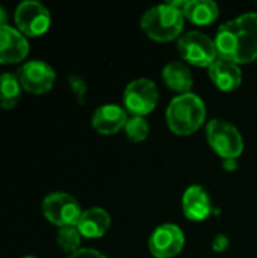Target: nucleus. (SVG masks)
Segmentation results:
<instances>
[{
	"mask_svg": "<svg viewBox=\"0 0 257 258\" xmlns=\"http://www.w3.org/2000/svg\"><path fill=\"white\" fill-rule=\"evenodd\" d=\"M42 213L48 222L62 228V227H76L83 212L77 200L70 194L53 192L44 198Z\"/></svg>",
	"mask_w": 257,
	"mask_h": 258,
	"instance_id": "nucleus-6",
	"label": "nucleus"
},
{
	"mask_svg": "<svg viewBox=\"0 0 257 258\" xmlns=\"http://www.w3.org/2000/svg\"><path fill=\"white\" fill-rule=\"evenodd\" d=\"M183 15L197 26H208L212 24L218 15L220 9L215 2L212 0H189L183 3Z\"/></svg>",
	"mask_w": 257,
	"mask_h": 258,
	"instance_id": "nucleus-17",
	"label": "nucleus"
},
{
	"mask_svg": "<svg viewBox=\"0 0 257 258\" xmlns=\"http://www.w3.org/2000/svg\"><path fill=\"white\" fill-rule=\"evenodd\" d=\"M183 213L189 221H204L212 213V201L209 194L201 186H191L183 194Z\"/></svg>",
	"mask_w": 257,
	"mask_h": 258,
	"instance_id": "nucleus-13",
	"label": "nucleus"
},
{
	"mask_svg": "<svg viewBox=\"0 0 257 258\" xmlns=\"http://www.w3.org/2000/svg\"><path fill=\"white\" fill-rule=\"evenodd\" d=\"M206 119V106L195 94H182L171 100L167 109L168 128L179 136L195 133Z\"/></svg>",
	"mask_w": 257,
	"mask_h": 258,
	"instance_id": "nucleus-2",
	"label": "nucleus"
},
{
	"mask_svg": "<svg viewBox=\"0 0 257 258\" xmlns=\"http://www.w3.org/2000/svg\"><path fill=\"white\" fill-rule=\"evenodd\" d=\"M126 110L118 104H105L100 106L92 115V127L97 133L109 136L118 133L126 127L127 122Z\"/></svg>",
	"mask_w": 257,
	"mask_h": 258,
	"instance_id": "nucleus-12",
	"label": "nucleus"
},
{
	"mask_svg": "<svg viewBox=\"0 0 257 258\" xmlns=\"http://www.w3.org/2000/svg\"><path fill=\"white\" fill-rule=\"evenodd\" d=\"M218 56L235 63L257 59V14H244L223 24L215 36Z\"/></svg>",
	"mask_w": 257,
	"mask_h": 258,
	"instance_id": "nucleus-1",
	"label": "nucleus"
},
{
	"mask_svg": "<svg viewBox=\"0 0 257 258\" xmlns=\"http://www.w3.org/2000/svg\"><path fill=\"white\" fill-rule=\"evenodd\" d=\"M67 258H108V257H105L101 252H98V251H95V249L83 248V249H79V251H76L74 254L68 255Z\"/></svg>",
	"mask_w": 257,
	"mask_h": 258,
	"instance_id": "nucleus-22",
	"label": "nucleus"
},
{
	"mask_svg": "<svg viewBox=\"0 0 257 258\" xmlns=\"http://www.w3.org/2000/svg\"><path fill=\"white\" fill-rule=\"evenodd\" d=\"M17 77L21 83V88L30 94H45L48 92L56 80L55 70L44 60H29L23 63L18 71Z\"/></svg>",
	"mask_w": 257,
	"mask_h": 258,
	"instance_id": "nucleus-9",
	"label": "nucleus"
},
{
	"mask_svg": "<svg viewBox=\"0 0 257 258\" xmlns=\"http://www.w3.org/2000/svg\"><path fill=\"white\" fill-rule=\"evenodd\" d=\"M76 227L80 231L82 237L98 239L105 236L111 228V216L106 210L100 207H92L82 213Z\"/></svg>",
	"mask_w": 257,
	"mask_h": 258,
	"instance_id": "nucleus-15",
	"label": "nucleus"
},
{
	"mask_svg": "<svg viewBox=\"0 0 257 258\" xmlns=\"http://www.w3.org/2000/svg\"><path fill=\"white\" fill-rule=\"evenodd\" d=\"M68 85H70L73 94L76 95L77 101H79L80 104H83V103H85V95H86V92H88V86H86L85 80H83L80 76H77V74H71V76L68 77Z\"/></svg>",
	"mask_w": 257,
	"mask_h": 258,
	"instance_id": "nucleus-21",
	"label": "nucleus"
},
{
	"mask_svg": "<svg viewBox=\"0 0 257 258\" xmlns=\"http://www.w3.org/2000/svg\"><path fill=\"white\" fill-rule=\"evenodd\" d=\"M162 79L165 82V85L174 91V92H180L182 94H189L194 79H192V73L188 68L186 63L183 62H170L165 65L164 71H162Z\"/></svg>",
	"mask_w": 257,
	"mask_h": 258,
	"instance_id": "nucleus-16",
	"label": "nucleus"
},
{
	"mask_svg": "<svg viewBox=\"0 0 257 258\" xmlns=\"http://www.w3.org/2000/svg\"><path fill=\"white\" fill-rule=\"evenodd\" d=\"M23 258H36V257H32V255H27V257H23Z\"/></svg>",
	"mask_w": 257,
	"mask_h": 258,
	"instance_id": "nucleus-26",
	"label": "nucleus"
},
{
	"mask_svg": "<svg viewBox=\"0 0 257 258\" xmlns=\"http://www.w3.org/2000/svg\"><path fill=\"white\" fill-rule=\"evenodd\" d=\"M50 12L48 9L35 0L23 2L15 9V24L18 30L26 36H41L50 27Z\"/></svg>",
	"mask_w": 257,
	"mask_h": 258,
	"instance_id": "nucleus-8",
	"label": "nucleus"
},
{
	"mask_svg": "<svg viewBox=\"0 0 257 258\" xmlns=\"http://www.w3.org/2000/svg\"><path fill=\"white\" fill-rule=\"evenodd\" d=\"M212 248L215 252H223L229 248V239L224 234H217L214 242H212Z\"/></svg>",
	"mask_w": 257,
	"mask_h": 258,
	"instance_id": "nucleus-23",
	"label": "nucleus"
},
{
	"mask_svg": "<svg viewBox=\"0 0 257 258\" xmlns=\"http://www.w3.org/2000/svg\"><path fill=\"white\" fill-rule=\"evenodd\" d=\"M223 168L226 169V171H235L236 168H238V159H227V160H224L223 162Z\"/></svg>",
	"mask_w": 257,
	"mask_h": 258,
	"instance_id": "nucleus-24",
	"label": "nucleus"
},
{
	"mask_svg": "<svg viewBox=\"0 0 257 258\" xmlns=\"http://www.w3.org/2000/svg\"><path fill=\"white\" fill-rule=\"evenodd\" d=\"M124 107L133 116H144L153 112L158 104L159 92L155 82L148 79H138L130 82L124 89Z\"/></svg>",
	"mask_w": 257,
	"mask_h": 258,
	"instance_id": "nucleus-7",
	"label": "nucleus"
},
{
	"mask_svg": "<svg viewBox=\"0 0 257 258\" xmlns=\"http://www.w3.org/2000/svg\"><path fill=\"white\" fill-rule=\"evenodd\" d=\"M124 130H126V136L129 138V141L142 142L147 139V136L150 133V125L144 119V116H132L127 119Z\"/></svg>",
	"mask_w": 257,
	"mask_h": 258,
	"instance_id": "nucleus-20",
	"label": "nucleus"
},
{
	"mask_svg": "<svg viewBox=\"0 0 257 258\" xmlns=\"http://www.w3.org/2000/svg\"><path fill=\"white\" fill-rule=\"evenodd\" d=\"M206 136L212 150L224 160L238 159L244 151V141L241 133L235 125L224 119H212L208 124Z\"/></svg>",
	"mask_w": 257,
	"mask_h": 258,
	"instance_id": "nucleus-4",
	"label": "nucleus"
},
{
	"mask_svg": "<svg viewBox=\"0 0 257 258\" xmlns=\"http://www.w3.org/2000/svg\"><path fill=\"white\" fill-rule=\"evenodd\" d=\"M209 76L215 86L224 92L238 89L242 82V73L239 65L223 57H218L209 67Z\"/></svg>",
	"mask_w": 257,
	"mask_h": 258,
	"instance_id": "nucleus-14",
	"label": "nucleus"
},
{
	"mask_svg": "<svg viewBox=\"0 0 257 258\" xmlns=\"http://www.w3.org/2000/svg\"><path fill=\"white\" fill-rule=\"evenodd\" d=\"M185 246V236L174 224L158 227L148 240V249L155 258H173L179 255Z\"/></svg>",
	"mask_w": 257,
	"mask_h": 258,
	"instance_id": "nucleus-10",
	"label": "nucleus"
},
{
	"mask_svg": "<svg viewBox=\"0 0 257 258\" xmlns=\"http://www.w3.org/2000/svg\"><path fill=\"white\" fill-rule=\"evenodd\" d=\"M29 53V42L26 36L11 26L0 27V63H17Z\"/></svg>",
	"mask_w": 257,
	"mask_h": 258,
	"instance_id": "nucleus-11",
	"label": "nucleus"
},
{
	"mask_svg": "<svg viewBox=\"0 0 257 258\" xmlns=\"http://www.w3.org/2000/svg\"><path fill=\"white\" fill-rule=\"evenodd\" d=\"M80 240H82V234L77 230V227H62L56 236L58 246L64 252H68L70 255L80 249Z\"/></svg>",
	"mask_w": 257,
	"mask_h": 258,
	"instance_id": "nucleus-19",
	"label": "nucleus"
},
{
	"mask_svg": "<svg viewBox=\"0 0 257 258\" xmlns=\"http://www.w3.org/2000/svg\"><path fill=\"white\" fill-rule=\"evenodd\" d=\"M6 23H8V14H6V11L0 6V27H2V26H6Z\"/></svg>",
	"mask_w": 257,
	"mask_h": 258,
	"instance_id": "nucleus-25",
	"label": "nucleus"
},
{
	"mask_svg": "<svg viewBox=\"0 0 257 258\" xmlns=\"http://www.w3.org/2000/svg\"><path fill=\"white\" fill-rule=\"evenodd\" d=\"M185 26V15L174 3H165L148 9L141 18L144 33L159 42L171 41L180 36Z\"/></svg>",
	"mask_w": 257,
	"mask_h": 258,
	"instance_id": "nucleus-3",
	"label": "nucleus"
},
{
	"mask_svg": "<svg viewBox=\"0 0 257 258\" xmlns=\"http://www.w3.org/2000/svg\"><path fill=\"white\" fill-rule=\"evenodd\" d=\"M177 50L183 60L195 67H211L220 56L215 41L201 32H188L177 41Z\"/></svg>",
	"mask_w": 257,
	"mask_h": 258,
	"instance_id": "nucleus-5",
	"label": "nucleus"
},
{
	"mask_svg": "<svg viewBox=\"0 0 257 258\" xmlns=\"http://www.w3.org/2000/svg\"><path fill=\"white\" fill-rule=\"evenodd\" d=\"M21 98V83L14 73L0 76V107L5 110L14 109Z\"/></svg>",
	"mask_w": 257,
	"mask_h": 258,
	"instance_id": "nucleus-18",
	"label": "nucleus"
}]
</instances>
